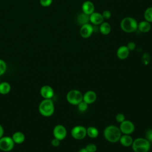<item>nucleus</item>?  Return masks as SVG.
<instances>
[{
  "instance_id": "13",
  "label": "nucleus",
  "mask_w": 152,
  "mask_h": 152,
  "mask_svg": "<svg viewBox=\"0 0 152 152\" xmlns=\"http://www.w3.org/2000/svg\"><path fill=\"white\" fill-rule=\"evenodd\" d=\"M90 21L95 26L100 25L103 22H104V18L102 14L94 12L90 15Z\"/></svg>"
},
{
  "instance_id": "19",
  "label": "nucleus",
  "mask_w": 152,
  "mask_h": 152,
  "mask_svg": "<svg viewBox=\"0 0 152 152\" xmlns=\"http://www.w3.org/2000/svg\"><path fill=\"white\" fill-rule=\"evenodd\" d=\"M89 21H90V15L84 12L80 13L77 17V23L81 26H83L85 24H87L88 23Z\"/></svg>"
},
{
  "instance_id": "6",
  "label": "nucleus",
  "mask_w": 152,
  "mask_h": 152,
  "mask_svg": "<svg viewBox=\"0 0 152 152\" xmlns=\"http://www.w3.org/2000/svg\"><path fill=\"white\" fill-rule=\"evenodd\" d=\"M14 142L11 137L5 136L0 138V150L8 152L12 150L14 147Z\"/></svg>"
},
{
  "instance_id": "29",
  "label": "nucleus",
  "mask_w": 152,
  "mask_h": 152,
  "mask_svg": "<svg viewBox=\"0 0 152 152\" xmlns=\"http://www.w3.org/2000/svg\"><path fill=\"white\" fill-rule=\"evenodd\" d=\"M115 119L116 120V121L119 123H121L122 122L124 121L125 120V115L122 113H118L116 116H115Z\"/></svg>"
},
{
  "instance_id": "12",
  "label": "nucleus",
  "mask_w": 152,
  "mask_h": 152,
  "mask_svg": "<svg viewBox=\"0 0 152 152\" xmlns=\"http://www.w3.org/2000/svg\"><path fill=\"white\" fill-rule=\"evenodd\" d=\"M97 99V94L93 90H88L83 94V101L88 104L93 103Z\"/></svg>"
},
{
  "instance_id": "33",
  "label": "nucleus",
  "mask_w": 152,
  "mask_h": 152,
  "mask_svg": "<svg viewBox=\"0 0 152 152\" xmlns=\"http://www.w3.org/2000/svg\"><path fill=\"white\" fill-rule=\"evenodd\" d=\"M126 46H127V48H128V49H129V51H130V50L132 51V50H134L135 49V48H136V45H135V43L134 42H129L127 44Z\"/></svg>"
},
{
  "instance_id": "30",
  "label": "nucleus",
  "mask_w": 152,
  "mask_h": 152,
  "mask_svg": "<svg viewBox=\"0 0 152 152\" xmlns=\"http://www.w3.org/2000/svg\"><path fill=\"white\" fill-rule=\"evenodd\" d=\"M52 1L53 0H40V4L42 6L47 7L52 4Z\"/></svg>"
},
{
  "instance_id": "32",
  "label": "nucleus",
  "mask_w": 152,
  "mask_h": 152,
  "mask_svg": "<svg viewBox=\"0 0 152 152\" xmlns=\"http://www.w3.org/2000/svg\"><path fill=\"white\" fill-rule=\"evenodd\" d=\"M60 141H61L59 140L56 138H54L51 140V145L55 147H58L60 145Z\"/></svg>"
},
{
  "instance_id": "35",
  "label": "nucleus",
  "mask_w": 152,
  "mask_h": 152,
  "mask_svg": "<svg viewBox=\"0 0 152 152\" xmlns=\"http://www.w3.org/2000/svg\"><path fill=\"white\" fill-rule=\"evenodd\" d=\"M78 152H88V151L86 150V148H82Z\"/></svg>"
},
{
  "instance_id": "17",
  "label": "nucleus",
  "mask_w": 152,
  "mask_h": 152,
  "mask_svg": "<svg viewBox=\"0 0 152 152\" xmlns=\"http://www.w3.org/2000/svg\"><path fill=\"white\" fill-rule=\"evenodd\" d=\"M15 144H21L25 140V135L20 131L14 132L11 137Z\"/></svg>"
},
{
  "instance_id": "7",
  "label": "nucleus",
  "mask_w": 152,
  "mask_h": 152,
  "mask_svg": "<svg viewBox=\"0 0 152 152\" xmlns=\"http://www.w3.org/2000/svg\"><path fill=\"white\" fill-rule=\"evenodd\" d=\"M71 135L75 140H83L87 135L86 128L82 125H77L71 129Z\"/></svg>"
},
{
  "instance_id": "16",
  "label": "nucleus",
  "mask_w": 152,
  "mask_h": 152,
  "mask_svg": "<svg viewBox=\"0 0 152 152\" xmlns=\"http://www.w3.org/2000/svg\"><path fill=\"white\" fill-rule=\"evenodd\" d=\"M133 141L134 140L132 139V137L130 135L123 134L121 135L119 141L124 147H128L132 145Z\"/></svg>"
},
{
  "instance_id": "15",
  "label": "nucleus",
  "mask_w": 152,
  "mask_h": 152,
  "mask_svg": "<svg viewBox=\"0 0 152 152\" xmlns=\"http://www.w3.org/2000/svg\"><path fill=\"white\" fill-rule=\"evenodd\" d=\"M83 12L90 15L94 12V5L93 3L90 1H86L82 4Z\"/></svg>"
},
{
  "instance_id": "28",
  "label": "nucleus",
  "mask_w": 152,
  "mask_h": 152,
  "mask_svg": "<svg viewBox=\"0 0 152 152\" xmlns=\"http://www.w3.org/2000/svg\"><path fill=\"white\" fill-rule=\"evenodd\" d=\"M145 139L150 142H152V128L148 129L145 132Z\"/></svg>"
},
{
  "instance_id": "1",
  "label": "nucleus",
  "mask_w": 152,
  "mask_h": 152,
  "mask_svg": "<svg viewBox=\"0 0 152 152\" xmlns=\"http://www.w3.org/2000/svg\"><path fill=\"white\" fill-rule=\"evenodd\" d=\"M105 139L110 142H118L122 135V132L119 127L114 125L107 126L103 131Z\"/></svg>"
},
{
  "instance_id": "14",
  "label": "nucleus",
  "mask_w": 152,
  "mask_h": 152,
  "mask_svg": "<svg viewBox=\"0 0 152 152\" xmlns=\"http://www.w3.org/2000/svg\"><path fill=\"white\" fill-rule=\"evenodd\" d=\"M129 54V50L127 48V46L125 45L120 46L116 51V55L118 58L121 60L126 59L128 57Z\"/></svg>"
},
{
  "instance_id": "11",
  "label": "nucleus",
  "mask_w": 152,
  "mask_h": 152,
  "mask_svg": "<svg viewBox=\"0 0 152 152\" xmlns=\"http://www.w3.org/2000/svg\"><path fill=\"white\" fill-rule=\"evenodd\" d=\"M40 93L43 99H52L54 96V90L52 87L48 85L42 86L40 90Z\"/></svg>"
},
{
  "instance_id": "18",
  "label": "nucleus",
  "mask_w": 152,
  "mask_h": 152,
  "mask_svg": "<svg viewBox=\"0 0 152 152\" xmlns=\"http://www.w3.org/2000/svg\"><path fill=\"white\" fill-rule=\"evenodd\" d=\"M141 32L142 33H147L151 29L150 23L147 21H142L140 23H138V28Z\"/></svg>"
},
{
  "instance_id": "25",
  "label": "nucleus",
  "mask_w": 152,
  "mask_h": 152,
  "mask_svg": "<svg viewBox=\"0 0 152 152\" xmlns=\"http://www.w3.org/2000/svg\"><path fill=\"white\" fill-rule=\"evenodd\" d=\"M7 67L6 62L4 60L0 59V76L2 75L5 72Z\"/></svg>"
},
{
  "instance_id": "10",
  "label": "nucleus",
  "mask_w": 152,
  "mask_h": 152,
  "mask_svg": "<svg viewBox=\"0 0 152 152\" xmlns=\"http://www.w3.org/2000/svg\"><path fill=\"white\" fill-rule=\"evenodd\" d=\"M93 30H94L93 26L91 24L87 23L81 26L80 30V33L81 36L83 38L87 39L91 36L93 32Z\"/></svg>"
},
{
  "instance_id": "34",
  "label": "nucleus",
  "mask_w": 152,
  "mask_h": 152,
  "mask_svg": "<svg viewBox=\"0 0 152 152\" xmlns=\"http://www.w3.org/2000/svg\"><path fill=\"white\" fill-rule=\"evenodd\" d=\"M4 135V128L0 124V138Z\"/></svg>"
},
{
  "instance_id": "31",
  "label": "nucleus",
  "mask_w": 152,
  "mask_h": 152,
  "mask_svg": "<svg viewBox=\"0 0 152 152\" xmlns=\"http://www.w3.org/2000/svg\"><path fill=\"white\" fill-rule=\"evenodd\" d=\"M104 20H108L109 19L110 17H111V15H112V14L110 12V11L109 10H105L103 12V13L102 14Z\"/></svg>"
},
{
  "instance_id": "9",
  "label": "nucleus",
  "mask_w": 152,
  "mask_h": 152,
  "mask_svg": "<svg viewBox=\"0 0 152 152\" xmlns=\"http://www.w3.org/2000/svg\"><path fill=\"white\" fill-rule=\"evenodd\" d=\"M67 134L66 128L61 124L56 125L55 126L53 129V135L54 138H56L60 141L63 140L65 138Z\"/></svg>"
},
{
  "instance_id": "21",
  "label": "nucleus",
  "mask_w": 152,
  "mask_h": 152,
  "mask_svg": "<svg viewBox=\"0 0 152 152\" xmlns=\"http://www.w3.org/2000/svg\"><path fill=\"white\" fill-rule=\"evenodd\" d=\"M100 32L103 35H107L110 33L111 26L107 22H103L99 27Z\"/></svg>"
},
{
  "instance_id": "3",
  "label": "nucleus",
  "mask_w": 152,
  "mask_h": 152,
  "mask_svg": "<svg viewBox=\"0 0 152 152\" xmlns=\"http://www.w3.org/2000/svg\"><path fill=\"white\" fill-rule=\"evenodd\" d=\"M120 26L121 29L126 33L134 32L138 28V23L132 17H127L124 18L121 21Z\"/></svg>"
},
{
  "instance_id": "20",
  "label": "nucleus",
  "mask_w": 152,
  "mask_h": 152,
  "mask_svg": "<svg viewBox=\"0 0 152 152\" xmlns=\"http://www.w3.org/2000/svg\"><path fill=\"white\" fill-rule=\"evenodd\" d=\"M11 85L10 83L6 81L0 83V94H7L11 91Z\"/></svg>"
},
{
  "instance_id": "8",
  "label": "nucleus",
  "mask_w": 152,
  "mask_h": 152,
  "mask_svg": "<svg viewBox=\"0 0 152 152\" xmlns=\"http://www.w3.org/2000/svg\"><path fill=\"white\" fill-rule=\"evenodd\" d=\"M119 129L124 134H131L135 130V125L134 123L129 120H125L120 123Z\"/></svg>"
},
{
  "instance_id": "26",
  "label": "nucleus",
  "mask_w": 152,
  "mask_h": 152,
  "mask_svg": "<svg viewBox=\"0 0 152 152\" xmlns=\"http://www.w3.org/2000/svg\"><path fill=\"white\" fill-rule=\"evenodd\" d=\"M141 61H142V62L144 65H147L150 62V55L148 53H144L142 56Z\"/></svg>"
},
{
  "instance_id": "5",
  "label": "nucleus",
  "mask_w": 152,
  "mask_h": 152,
  "mask_svg": "<svg viewBox=\"0 0 152 152\" xmlns=\"http://www.w3.org/2000/svg\"><path fill=\"white\" fill-rule=\"evenodd\" d=\"M67 102L72 105H77L83 100V94L78 90H71L69 91L66 96Z\"/></svg>"
},
{
  "instance_id": "2",
  "label": "nucleus",
  "mask_w": 152,
  "mask_h": 152,
  "mask_svg": "<svg viewBox=\"0 0 152 152\" xmlns=\"http://www.w3.org/2000/svg\"><path fill=\"white\" fill-rule=\"evenodd\" d=\"M39 111L43 116H52L55 111V106L52 100L44 99L39 104Z\"/></svg>"
},
{
  "instance_id": "27",
  "label": "nucleus",
  "mask_w": 152,
  "mask_h": 152,
  "mask_svg": "<svg viewBox=\"0 0 152 152\" xmlns=\"http://www.w3.org/2000/svg\"><path fill=\"white\" fill-rule=\"evenodd\" d=\"M85 148L88 152H96L97 150V146L93 143H90L87 144Z\"/></svg>"
},
{
  "instance_id": "4",
  "label": "nucleus",
  "mask_w": 152,
  "mask_h": 152,
  "mask_svg": "<svg viewBox=\"0 0 152 152\" xmlns=\"http://www.w3.org/2000/svg\"><path fill=\"white\" fill-rule=\"evenodd\" d=\"M131 146L134 152H148L150 148V142L144 138H137L133 141Z\"/></svg>"
},
{
  "instance_id": "22",
  "label": "nucleus",
  "mask_w": 152,
  "mask_h": 152,
  "mask_svg": "<svg viewBox=\"0 0 152 152\" xmlns=\"http://www.w3.org/2000/svg\"><path fill=\"white\" fill-rule=\"evenodd\" d=\"M87 129V135H88L90 138H96L99 135V130L94 126H90L86 128Z\"/></svg>"
},
{
  "instance_id": "23",
  "label": "nucleus",
  "mask_w": 152,
  "mask_h": 152,
  "mask_svg": "<svg viewBox=\"0 0 152 152\" xmlns=\"http://www.w3.org/2000/svg\"><path fill=\"white\" fill-rule=\"evenodd\" d=\"M144 17L145 20L151 23L152 22V7L147 8L144 14Z\"/></svg>"
},
{
  "instance_id": "24",
  "label": "nucleus",
  "mask_w": 152,
  "mask_h": 152,
  "mask_svg": "<svg viewBox=\"0 0 152 152\" xmlns=\"http://www.w3.org/2000/svg\"><path fill=\"white\" fill-rule=\"evenodd\" d=\"M88 104L86 103L85 102H84L83 100L82 102H81L79 104H77V107H78V109L79 111L80 112H85L88 109Z\"/></svg>"
}]
</instances>
